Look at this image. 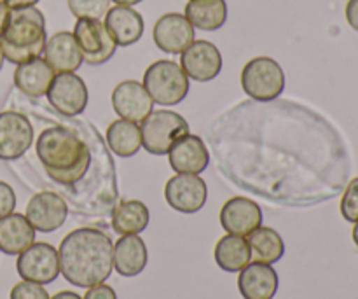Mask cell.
Segmentation results:
<instances>
[{
  "label": "cell",
  "mask_w": 358,
  "mask_h": 299,
  "mask_svg": "<svg viewBox=\"0 0 358 299\" xmlns=\"http://www.w3.org/2000/svg\"><path fill=\"white\" fill-rule=\"evenodd\" d=\"M114 244L101 230L79 228L66 235L58 249L59 273L83 289L103 284L114 270Z\"/></svg>",
  "instance_id": "obj_1"
},
{
  "label": "cell",
  "mask_w": 358,
  "mask_h": 299,
  "mask_svg": "<svg viewBox=\"0 0 358 299\" xmlns=\"http://www.w3.org/2000/svg\"><path fill=\"white\" fill-rule=\"evenodd\" d=\"M35 153L44 170L56 184H77L90 170V147L65 126L45 128L38 135Z\"/></svg>",
  "instance_id": "obj_2"
},
{
  "label": "cell",
  "mask_w": 358,
  "mask_h": 299,
  "mask_svg": "<svg viewBox=\"0 0 358 299\" xmlns=\"http://www.w3.org/2000/svg\"><path fill=\"white\" fill-rule=\"evenodd\" d=\"M45 20L37 7L10 9L9 23L0 37V48L7 62L21 65L24 62L38 58L44 51Z\"/></svg>",
  "instance_id": "obj_3"
},
{
  "label": "cell",
  "mask_w": 358,
  "mask_h": 299,
  "mask_svg": "<svg viewBox=\"0 0 358 299\" xmlns=\"http://www.w3.org/2000/svg\"><path fill=\"white\" fill-rule=\"evenodd\" d=\"M143 88L154 104L177 105L185 100L189 93V77L177 62L157 60L147 67L143 74Z\"/></svg>",
  "instance_id": "obj_4"
},
{
  "label": "cell",
  "mask_w": 358,
  "mask_h": 299,
  "mask_svg": "<svg viewBox=\"0 0 358 299\" xmlns=\"http://www.w3.org/2000/svg\"><path fill=\"white\" fill-rule=\"evenodd\" d=\"M142 147L152 156H164L177 140L189 135V123L173 111H152L140 125Z\"/></svg>",
  "instance_id": "obj_5"
},
{
  "label": "cell",
  "mask_w": 358,
  "mask_h": 299,
  "mask_svg": "<svg viewBox=\"0 0 358 299\" xmlns=\"http://www.w3.org/2000/svg\"><path fill=\"white\" fill-rule=\"evenodd\" d=\"M241 88L252 100L273 102L285 90V74L276 60L257 56L241 70Z\"/></svg>",
  "instance_id": "obj_6"
},
{
  "label": "cell",
  "mask_w": 358,
  "mask_h": 299,
  "mask_svg": "<svg viewBox=\"0 0 358 299\" xmlns=\"http://www.w3.org/2000/svg\"><path fill=\"white\" fill-rule=\"evenodd\" d=\"M16 270L21 280L41 286L55 282L59 275L58 251L45 242H34L27 251L17 256Z\"/></svg>",
  "instance_id": "obj_7"
},
{
  "label": "cell",
  "mask_w": 358,
  "mask_h": 299,
  "mask_svg": "<svg viewBox=\"0 0 358 299\" xmlns=\"http://www.w3.org/2000/svg\"><path fill=\"white\" fill-rule=\"evenodd\" d=\"M45 97L58 114L76 118L86 111L90 93L83 77L76 72H63L56 74Z\"/></svg>",
  "instance_id": "obj_8"
},
{
  "label": "cell",
  "mask_w": 358,
  "mask_h": 299,
  "mask_svg": "<svg viewBox=\"0 0 358 299\" xmlns=\"http://www.w3.org/2000/svg\"><path fill=\"white\" fill-rule=\"evenodd\" d=\"M72 34L84 62L90 65H103L117 49V44L100 20H77Z\"/></svg>",
  "instance_id": "obj_9"
},
{
  "label": "cell",
  "mask_w": 358,
  "mask_h": 299,
  "mask_svg": "<svg viewBox=\"0 0 358 299\" xmlns=\"http://www.w3.org/2000/svg\"><path fill=\"white\" fill-rule=\"evenodd\" d=\"M164 200L180 214H196L208 200V186L199 175L177 174L164 186Z\"/></svg>",
  "instance_id": "obj_10"
},
{
  "label": "cell",
  "mask_w": 358,
  "mask_h": 299,
  "mask_svg": "<svg viewBox=\"0 0 358 299\" xmlns=\"http://www.w3.org/2000/svg\"><path fill=\"white\" fill-rule=\"evenodd\" d=\"M34 144V126L21 112H0V160L14 161L24 156Z\"/></svg>",
  "instance_id": "obj_11"
},
{
  "label": "cell",
  "mask_w": 358,
  "mask_h": 299,
  "mask_svg": "<svg viewBox=\"0 0 358 299\" xmlns=\"http://www.w3.org/2000/svg\"><path fill=\"white\" fill-rule=\"evenodd\" d=\"M24 217L38 233H52L65 224L69 207L59 195L52 191H41L27 203Z\"/></svg>",
  "instance_id": "obj_12"
},
{
  "label": "cell",
  "mask_w": 358,
  "mask_h": 299,
  "mask_svg": "<svg viewBox=\"0 0 358 299\" xmlns=\"http://www.w3.org/2000/svg\"><path fill=\"white\" fill-rule=\"evenodd\" d=\"M180 67L189 79L208 83L222 70V55L213 42L194 41L180 55Z\"/></svg>",
  "instance_id": "obj_13"
},
{
  "label": "cell",
  "mask_w": 358,
  "mask_h": 299,
  "mask_svg": "<svg viewBox=\"0 0 358 299\" xmlns=\"http://www.w3.org/2000/svg\"><path fill=\"white\" fill-rule=\"evenodd\" d=\"M152 37L161 51L182 55L196 41V32L184 14L168 13L156 21Z\"/></svg>",
  "instance_id": "obj_14"
},
{
  "label": "cell",
  "mask_w": 358,
  "mask_h": 299,
  "mask_svg": "<svg viewBox=\"0 0 358 299\" xmlns=\"http://www.w3.org/2000/svg\"><path fill=\"white\" fill-rule=\"evenodd\" d=\"M219 219L226 233L247 238L252 231L262 226V210L254 200L234 196L224 203Z\"/></svg>",
  "instance_id": "obj_15"
},
{
  "label": "cell",
  "mask_w": 358,
  "mask_h": 299,
  "mask_svg": "<svg viewBox=\"0 0 358 299\" xmlns=\"http://www.w3.org/2000/svg\"><path fill=\"white\" fill-rule=\"evenodd\" d=\"M112 107L121 119L142 123L152 112L154 100L138 81H122L112 91Z\"/></svg>",
  "instance_id": "obj_16"
},
{
  "label": "cell",
  "mask_w": 358,
  "mask_h": 299,
  "mask_svg": "<svg viewBox=\"0 0 358 299\" xmlns=\"http://www.w3.org/2000/svg\"><path fill=\"white\" fill-rule=\"evenodd\" d=\"M168 161L177 174L199 175L210 163V153L206 144L198 135H185L168 151Z\"/></svg>",
  "instance_id": "obj_17"
},
{
  "label": "cell",
  "mask_w": 358,
  "mask_h": 299,
  "mask_svg": "<svg viewBox=\"0 0 358 299\" xmlns=\"http://www.w3.org/2000/svg\"><path fill=\"white\" fill-rule=\"evenodd\" d=\"M278 273L266 263H248L238 277V291L243 299H273L278 291Z\"/></svg>",
  "instance_id": "obj_18"
},
{
  "label": "cell",
  "mask_w": 358,
  "mask_h": 299,
  "mask_svg": "<svg viewBox=\"0 0 358 299\" xmlns=\"http://www.w3.org/2000/svg\"><path fill=\"white\" fill-rule=\"evenodd\" d=\"M103 25L115 44L122 46V48L136 44L142 39L143 28H145L142 14L133 9L131 6L108 7Z\"/></svg>",
  "instance_id": "obj_19"
},
{
  "label": "cell",
  "mask_w": 358,
  "mask_h": 299,
  "mask_svg": "<svg viewBox=\"0 0 358 299\" xmlns=\"http://www.w3.org/2000/svg\"><path fill=\"white\" fill-rule=\"evenodd\" d=\"M44 60L56 74L76 72L84 63L83 53L72 32H58L45 41Z\"/></svg>",
  "instance_id": "obj_20"
},
{
  "label": "cell",
  "mask_w": 358,
  "mask_h": 299,
  "mask_svg": "<svg viewBox=\"0 0 358 299\" xmlns=\"http://www.w3.org/2000/svg\"><path fill=\"white\" fill-rule=\"evenodd\" d=\"M112 259H114V270L121 277L131 279L140 275L149 263L145 242L138 235H122L114 244Z\"/></svg>",
  "instance_id": "obj_21"
},
{
  "label": "cell",
  "mask_w": 358,
  "mask_h": 299,
  "mask_svg": "<svg viewBox=\"0 0 358 299\" xmlns=\"http://www.w3.org/2000/svg\"><path fill=\"white\" fill-rule=\"evenodd\" d=\"M56 72L49 67L44 58H34L30 62H24L16 67L14 70V84L21 93L28 95L31 98L45 97L55 79Z\"/></svg>",
  "instance_id": "obj_22"
},
{
  "label": "cell",
  "mask_w": 358,
  "mask_h": 299,
  "mask_svg": "<svg viewBox=\"0 0 358 299\" xmlns=\"http://www.w3.org/2000/svg\"><path fill=\"white\" fill-rule=\"evenodd\" d=\"M35 242V230L23 214H10L0 219V252L20 256Z\"/></svg>",
  "instance_id": "obj_23"
},
{
  "label": "cell",
  "mask_w": 358,
  "mask_h": 299,
  "mask_svg": "<svg viewBox=\"0 0 358 299\" xmlns=\"http://www.w3.org/2000/svg\"><path fill=\"white\" fill-rule=\"evenodd\" d=\"M215 263L227 273H240L248 263H252V249L245 237L229 235L220 238L215 245Z\"/></svg>",
  "instance_id": "obj_24"
},
{
  "label": "cell",
  "mask_w": 358,
  "mask_h": 299,
  "mask_svg": "<svg viewBox=\"0 0 358 299\" xmlns=\"http://www.w3.org/2000/svg\"><path fill=\"white\" fill-rule=\"evenodd\" d=\"M105 137L107 146L119 158H131L142 149V133L138 123L121 118L115 119L108 125Z\"/></svg>",
  "instance_id": "obj_25"
},
{
  "label": "cell",
  "mask_w": 358,
  "mask_h": 299,
  "mask_svg": "<svg viewBox=\"0 0 358 299\" xmlns=\"http://www.w3.org/2000/svg\"><path fill=\"white\" fill-rule=\"evenodd\" d=\"M184 16L194 28L215 32L227 20L226 0H189Z\"/></svg>",
  "instance_id": "obj_26"
},
{
  "label": "cell",
  "mask_w": 358,
  "mask_h": 299,
  "mask_svg": "<svg viewBox=\"0 0 358 299\" xmlns=\"http://www.w3.org/2000/svg\"><path fill=\"white\" fill-rule=\"evenodd\" d=\"M150 223V212L138 200L121 202L112 212V228L117 235H140Z\"/></svg>",
  "instance_id": "obj_27"
},
{
  "label": "cell",
  "mask_w": 358,
  "mask_h": 299,
  "mask_svg": "<svg viewBox=\"0 0 358 299\" xmlns=\"http://www.w3.org/2000/svg\"><path fill=\"white\" fill-rule=\"evenodd\" d=\"M252 249V259L266 265H275L285 254V244H283L280 233L273 228L259 226L247 237Z\"/></svg>",
  "instance_id": "obj_28"
},
{
  "label": "cell",
  "mask_w": 358,
  "mask_h": 299,
  "mask_svg": "<svg viewBox=\"0 0 358 299\" xmlns=\"http://www.w3.org/2000/svg\"><path fill=\"white\" fill-rule=\"evenodd\" d=\"M77 20H100L107 14L110 0H66Z\"/></svg>",
  "instance_id": "obj_29"
},
{
  "label": "cell",
  "mask_w": 358,
  "mask_h": 299,
  "mask_svg": "<svg viewBox=\"0 0 358 299\" xmlns=\"http://www.w3.org/2000/svg\"><path fill=\"white\" fill-rule=\"evenodd\" d=\"M339 210H341V216L346 223H358V177L350 181V184L346 186Z\"/></svg>",
  "instance_id": "obj_30"
},
{
  "label": "cell",
  "mask_w": 358,
  "mask_h": 299,
  "mask_svg": "<svg viewBox=\"0 0 358 299\" xmlns=\"http://www.w3.org/2000/svg\"><path fill=\"white\" fill-rule=\"evenodd\" d=\"M10 299H49L48 291L44 286L35 282H28V280H21L16 286L10 289Z\"/></svg>",
  "instance_id": "obj_31"
},
{
  "label": "cell",
  "mask_w": 358,
  "mask_h": 299,
  "mask_svg": "<svg viewBox=\"0 0 358 299\" xmlns=\"http://www.w3.org/2000/svg\"><path fill=\"white\" fill-rule=\"evenodd\" d=\"M16 209V193L7 182L0 181V219L10 216Z\"/></svg>",
  "instance_id": "obj_32"
},
{
  "label": "cell",
  "mask_w": 358,
  "mask_h": 299,
  "mask_svg": "<svg viewBox=\"0 0 358 299\" xmlns=\"http://www.w3.org/2000/svg\"><path fill=\"white\" fill-rule=\"evenodd\" d=\"M83 299H117V294L107 284H98V286H93L87 289V293L84 294Z\"/></svg>",
  "instance_id": "obj_33"
},
{
  "label": "cell",
  "mask_w": 358,
  "mask_h": 299,
  "mask_svg": "<svg viewBox=\"0 0 358 299\" xmlns=\"http://www.w3.org/2000/svg\"><path fill=\"white\" fill-rule=\"evenodd\" d=\"M345 14L350 27H352L355 32H358V0H348Z\"/></svg>",
  "instance_id": "obj_34"
},
{
  "label": "cell",
  "mask_w": 358,
  "mask_h": 299,
  "mask_svg": "<svg viewBox=\"0 0 358 299\" xmlns=\"http://www.w3.org/2000/svg\"><path fill=\"white\" fill-rule=\"evenodd\" d=\"M9 16H10V9L2 2V0H0V37H2L7 23H9Z\"/></svg>",
  "instance_id": "obj_35"
},
{
  "label": "cell",
  "mask_w": 358,
  "mask_h": 299,
  "mask_svg": "<svg viewBox=\"0 0 358 299\" xmlns=\"http://www.w3.org/2000/svg\"><path fill=\"white\" fill-rule=\"evenodd\" d=\"M9 9H23V7H31L38 4V0H2Z\"/></svg>",
  "instance_id": "obj_36"
},
{
  "label": "cell",
  "mask_w": 358,
  "mask_h": 299,
  "mask_svg": "<svg viewBox=\"0 0 358 299\" xmlns=\"http://www.w3.org/2000/svg\"><path fill=\"white\" fill-rule=\"evenodd\" d=\"M49 299H83V298H80L77 293H73V291H62V293L55 294V296Z\"/></svg>",
  "instance_id": "obj_37"
},
{
  "label": "cell",
  "mask_w": 358,
  "mask_h": 299,
  "mask_svg": "<svg viewBox=\"0 0 358 299\" xmlns=\"http://www.w3.org/2000/svg\"><path fill=\"white\" fill-rule=\"evenodd\" d=\"M115 2V6H135V4H140L142 0H112Z\"/></svg>",
  "instance_id": "obj_38"
},
{
  "label": "cell",
  "mask_w": 358,
  "mask_h": 299,
  "mask_svg": "<svg viewBox=\"0 0 358 299\" xmlns=\"http://www.w3.org/2000/svg\"><path fill=\"white\" fill-rule=\"evenodd\" d=\"M352 238H353V244L358 247V223H355V226H353V231H352Z\"/></svg>",
  "instance_id": "obj_39"
},
{
  "label": "cell",
  "mask_w": 358,
  "mask_h": 299,
  "mask_svg": "<svg viewBox=\"0 0 358 299\" xmlns=\"http://www.w3.org/2000/svg\"><path fill=\"white\" fill-rule=\"evenodd\" d=\"M3 60H6V56H3L2 48H0V70H2V67H3Z\"/></svg>",
  "instance_id": "obj_40"
}]
</instances>
